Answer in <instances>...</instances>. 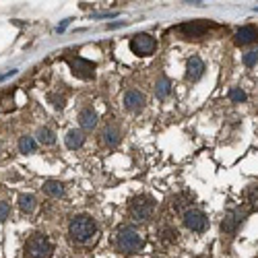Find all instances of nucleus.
Returning <instances> with one entry per match:
<instances>
[{
    "label": "nucleus",
    "instance_id": "f257e3e1",
    "mask_svg": "<svg viewBox=\"0 0 258 258\" xmlns=\"http://www.w3.org/2000/svg\"><path fill=\"white\" fill-rule=\"evenodd\" d=\"M69 233H71L73 242L89 244L97 235V223L89 217V215H75L69 223Z\"/></svg>",
    "mask_w": 258,
    "mask_h": 258
},
{
    "label": "nucleus",
    "instance_id": "f03ea898",
    "mask_svg": "<svg viewBox=\"0 0 258 258\" xmlns=\"http://www.w3.org/2000/svg\"><path fill=\"white\" fill-rule=\"evenodd\" d=\"M145 246V240H143V235L131 227V225H122L116 233V248L122 252V254H137L141 252Z\"/></svg>",
    "mask_w": 258,
    "mask_h": 258
},
{
    "label": "nucleus",
    "instance_id": "7ed1b4c3",
    "mask_svg": "<svg viewBox=\"0 0 258 258\" xmlns=\"http://www.w3.org/2000/svg\"><path fill=\"white\" fill-rule=\"evenodd\" d=\"M52 254H54V246L44 233H33L23 248L25 258H52Z\"/></svg>",
    "mask_w": 258,
    "mask_h": 258
},
{
    "label": "nucleus",
    "instance_id": "20e7f679",
    "mask_svg": "<svg viewBox=\"0 0 258 258\" xmlns=\"http://www.w3.org/2000/svg\"><path fill=\"white\" fill-rule=\"evenodd\" d=\"M128 215L135 219V221H149L155 215V201L151 197H137L131 201V205H128Z\"/></svg>",
    "mask_w": 258,
    "mask_h": 258
},
{
    "label": "nucleus",
    "instance_id": "39448f33",
    "mask_svg": "<svg viewBox=\"0 0 258 258\" xmlns=\"http://www.w3.org/2000/svg\"><path fill=\"white\" fill-rule=\"evenodd\" d=\"M157 44L149 33H139L131 39V52L137 56H151L155 52Z\"/></svg>",
    "mask_w": 258,
    "mask_h": 258
},
{
    "label": "nucleus",
    "instance_id": "423d86ee",
    "mask_svg": "<svg viewBox=\"0 0 258 258\" xmlns=\"http://www.w3.org/2000/svg\"><path fill=\"white\" fill-rule=\"evenodd\" d=\"M184 225L190 229V231H197V233H203L205 229H207V223H209V219H207V215L203 213V211H199V209H188V211H184Z\"/></svg>",
    "mask_w": 258,
    "mask_h": 258
},
{
    "label": "nucleus",
    "instance_id": "0eeeda50",
    "mask_svg": "<svg viewBox=\"0 0 258 258\" xmlns=\"http://www.w3.org/2000/svg\"><path fill=\"white\" fill-rule=\"evenodd\" d=\"M248 215V207H238V209H231L229 213H225V217L221 221V231L223 233H233L238 229V225L244 221V217Z\"/></svg>",
    "mask_w": 258,
    "mask_h": 258
},
{
    "label": "nucleus",
    "instance_id": "6e6552de",
    "mask_svg": "<svg viewBox=\"0 0 258 258\" xmlns=\"http://www.w3.org/2000/svg\"><path fill=\"white\" fill-rule=\"evenodd\" d=\"M67 62H69L71 71H73L79 79H93V77H95V64H93L91 60H85V58L77 56V58H69Z\"/></svg>",
    "mask_w": 258,
    "mask_h": 258
},
{
    "label": "nucleus",
    "instance_id": "1a4fd4ad",
    "mask_svg": "<svg viewBox=\"0 0 258 258\" xmlns=\"http://www.w3.org/2000/svg\"><path fill=\"white\" fill-rule=\"evenodd\" d=\"M207 29H209V23H207V21H203V19H199V21H188V23L180 25L178 33H182L184 37L192 39V37H203L207 33Z\"/></svg>",
    "mask_w": 258,
    "mask_h": 258
},
{
    "label": "nucleus",
    "instance_id": "9d476101",
    "mask_svg": "<svg viewBox=\"0 0 258 258\" xmlns=\"http://www.w3.org/2000/svg\"><path fill=\"white\" fill-rule=\"evenodd\" d=\"M205 75V62L199 56H192L186 62V81L190 83H197L199 79H203Z\"/></svg>",
    "mask_w": 258,
    "mask_h": 258
},
{
    "label": "nucleus",
    "instance_id": "9b49d317",
    "mask_svg": "<svg viewBox=\"0 0 258 258\" xmlns=\"http://www.w3.org/2000/svg\"><path fill=\"white\" fill-rule=\"evenodd\" d=\"M124 107L128 112H139L145 107V95L137 89H131V91H126L124 95Z\"/></svg>",
    "mask_w": 258,
    "mask_h": 258
},
{
    "label": "nucleus",
    "instance_id": "f8f14e48",
    "mask_svg": "<svg viewBox=\"0 0 258 258\" xmlns=\"http://www.w3.org/2000/svg\"><path fill=\"white\" fill-rule=\"evenodd\" d=\"M256 39H258V29L252 27V25H246V27L235 31V39L233 41H235V46H250V44H254Z\"/></svg>",
    "mask_w": 258,
    "mask_h": 258
},
{
    "label": "nucleus",
    "instance_id": "ddd939ff",
    "mask_svg": "<svg viewBox=\"0 0 258 258\" xmlns=\"http://www.w3.org/2000/svg\"><path fill=\"white\" fill-rule=\"evenodd\" d=\"M79 124H81L83 131H93L97 126V114L91 110V107H85V110H81V114H79Z\"/></svg>",
    "mask_w": 258,
    "mask_h": 258
},
{
    "label": "nucleus",
    "instance_id": "4468645a",
    "mask_svg": "<svg viewBox=\"0 0 258 258\" xmlns=\"http://www.w3.org/2000/svg\"><path fill=\"white\" fill-rule=\"evenodd\" d=\"M101 137H103V143H105L107 147H116V145L120 143V128H118L116 124H107V126L103 128Z\"/></svg>",
    "mask_w": 258,
    "mask_h": 258
},
{
    "label": "nucleus",
    "instance_id": "2eb2a0df",
    "mask_svg": "<svg viewBox=\"0 0 258 258\" xmlns=\"http://www.w3.org/2000/svg\"><path fill=\"white\" fill-rule=\"evenodd\" d=\"M44 192L52 199H60V197H64L67 188H64V184L58 180H48V182H44Z\"/></svg>",
    "mask_w": 258,
    "mask_h": 258
},
{
    "label": "nucleus",
    "instance_id": "dca6fc26",
    "mask_svg": "<svg viewBox=\"0 0 258 258\" xmlns=\"http://www.w3.org/2000/svg\"><path fill=\"white\" fill-rule=\"evenodd\" d=\"M64 143H67V147L69 149H81L83 147V143H85V135L81 133V131H69V135L64 137Z\"/></svg>",
    "mask_w": 258,
    "mask_h": 258
},
{
    "label": "nucleus",
    "instance_id": "f3484780",
    "mask_svg": "<svg viewBox=\"0 0 258 258\" xmlns=\"http://www.w3.org/2000/svg\"><path fill=\"white\" fill-rule=\"evenodd\" d=\"M35 205H37V201H35L33 195H21L19 197V209L23 211V213H33L35 211Z\"/></svg>",
    "mask_w": 258,
    "mask_h": 258
},
{
    "label": "nucleus",
    "instance_id": "a211bd4d",
    "mask_svg": "<svg viewBox=\"0 0 258 258\" xmlns=\"http://www.w3.org/2000/svg\"><path fill=\"white\" fill-rule=\"evenodd\" d=\"M35 149H37V143H35L33 137H21V141H19V151L21 153H23V155L35 153Z\"/></svg>",
    "mask_w": 258,
    "mask_h": 258
},
{
    "label": "nucleus",
    "instance_id": "6ab92c4d",
    "mask_svg": "<svg viewBox=\"0 0 258 258\" xmlns=\"http://www.w3.org/2000/svg\"><path fill=\"white\" fill-rule=\"evenodd\" d=\"M155 93H157L159 99H165V97L171 93V83H169L165 77H161V79L157 81V85H155Z\"/></svg>",
    "mask_w": 258,
    "mask_h": 258
},
{
    "label": "nucleus",
    "instance_id": "aec40b11",
    "mask_svg": "<svg viewBox=\"0 0 258 258\" xmlns=\"http://www.w3.org/2000/svg\"><path fill=\"white\" fill-rule=\"evenodd\" d=\"M37 139H39L41 145H54L56 143V135L50 131V128H46V126H41L37 131Z\"/></svg>",
    "mask_w": 258,
    "mask_h": 258
},
{
    "label": "nucleus",
    "instance_id": "412c9836",
    "mask_svg": "<svg viewBox=\"0 0 258 258\" xmlns=\"http://www.w3.org/2000/svg\"><path fill=\"white\" fill-rule=\"evenodd\" d=\"M246 199H248V203L252 207H258V186H250L246 190Z\"/></svg>",
    "mask_w": 258,
    "mask_h": 258
},
{
    "label": "nucleus",
    "instance_id": "4be33fe9",
    "mask_svg": "<svg viewBox=\"0 0 258 258\" xmlns=\"http://www.w3.org/2000/svg\"><path fill=\"white\" fill-rule=\"evenodd\" d=\"M229 99L235 101V103H242V101H246V93L242 89H231L229 91Z\"/></svg>",
    "mask_w": 258,
    "mask_h": 258
},
{
    "label": "nucleus",
    "instance_id": "5701e85b",
    "mask_svg": "<svg viewBox=\"0 0 258 258\" xmlns=\"http://www.w3.org/2000/svg\"><path fill=\"white\" fill-rule=\"evenodd\" d=\"M256 62H258V52L256 50H252V52H248L244 56V64H246V67H254Z\"/></svg>",
    "mask_w": 258,
    "mask_h": 258
},
{
    "label": "nucleus",
    "instance_id": "b1692460",
    "mask_svg": "<svg viewBox=\"0 0 258 258\" xmlns=\"http://www.w3.org/2000/svg\"><path fill=\"white\" fill-rule=\"evenodd\" d=\"M9 215H11V207H9V203H0V221H7V219H9Z\"/></svg>",
    "mask_w": 258,
    "mask_h": 258
},
{
    "label": "nucleus",
    "instance_id": "393cba45",
    "mask_svg": "<svg viewBox=\"0 0 258 258\" xmlns=\"http://www.w3.org/2000/svg\"><path fill=\"white\" fill-rule=\"evenodd\" d=\"M48 99L52 101V105L56 107V110H60V107L64 105V97H56L54 93H50V95H48Z\"/></svg>",
    "mask_w": 258,
    "mask_h": 258
},
{
    "label": "nucleus",
    "instance_id": "a878e982",
    "mask_svg": "<svg viewBox=\"0 0 258 258\" xmlns=\"http://www.w3.org/2000/svg\"><path fill=\"white\" fill-rule=\"evenodd\" d=\"M256 258H258V256H256Z\"/></svg>",
    "mask_w": 258,
    "mask_h": 258
}]
</instances>
